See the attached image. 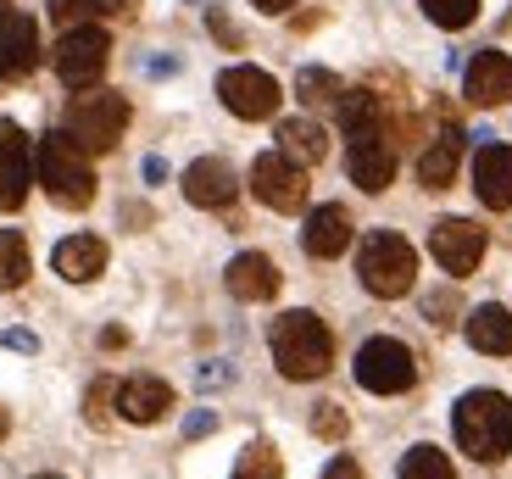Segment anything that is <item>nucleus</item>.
I'll use <instances>...</instances> for the list:
<instances>
[{"mask_svg": "<svg viewBox=\"0 0 512 479\" xmlns=\"http://www.w3.org/2000/svg\"><path fill=\"white\" fill-rule=\"evenodd\" d=\"M295 95H301L307 106H334L340 95H346V84H340L329 67H301V73H295Z\"/></svg>", "mask_w": 512, "mask_h": 479, "instance_id": "25", "label": "nucleus"}, {"mask_svg": "<svg viewBox=\"0 0 512 479\" xmlns=\"http://www.w3.org/2000/svg\"><path fill=\"white\" fill-rule=\"evenodd\" d=\"M218 101L234 117H245V123H262V117L279 112V84H273V73L240 62V67H223L218 73Z\"/></svg>", "mask_w": 512, "mask_h": 479, "instance_id": "9", "label": "nucleus"}, {"mask_svg": "<svg viewBox=\"0 0 512 479\" xmlns=\"http://www.w3.org/2000/svg\"><path fill=\"white\" fill-rule=\"evenodd\" d=\"M134 0H45V12L56 17V23H95V17H123Z\"/></svg>", "mask_w": 512, "mask_h": 479, "instance_id": "24", "label": "nucleus"}, {"mask_svg": "<svg viewBox=\"0 0 512 479\" xmlns=\"http://www.w3.org/2000/svg\"><path fill=\"white\" fill-rule=\"evenodd\" d=\"M312 429L340 441V435H346V413H340V402H318V413H312Z\"/></svg>", "mask_w": 512, "mask_h": 479, "instance_id": "29", "label": "nucleus"}, {"mask_svg": "<svg viewBox=\"0 0 512 479\" xmlns=\"http://www.w3.org/2000/svg\"><path fill=\"white\" fill-rule=\"evenodd\" d=\"M323 479H362V468H357V457H329Z\"/></svg>", "mask_w": 512, "mask_h": 479, "instance_id": "33", "label": "nucleus"}, {"mask_svg": "<svg viewBox=\"0 0 512 479\" xmlns=\"http://www.w3.org/2000/svg\"><path fill=\"white\" fill-rule=\"evenodd\" d=\"M201 385H229V368H218V363L201 368Z\"/></svg>", "mask_w": 512, "mask_h": 479, "instance_id": "38", "label": "nucleus"}, {"mask_svg": "<svg viewBox=\"0 0 512 479\" xmlns=\"http://www.w3.org/2000/svg\"><path fill=\"white\" fill-rule=\"evenodd\" d=\"M39 67V28L28 12L0 0V78H28Z\"/></svg>", "mask_w": 512, "mask_h": 479, "instance_id": "12", "label": "nucleus"}, {"mask_svg": "<svg viewBox=\"0 0 512 479\" xmlns=\"http://www.w3.org/2000/svg\"><path fill=\"white\" fill-rule=\"evenodd\" d=\"M34 262H28V240L17 229H0V290H23Z\"/></svg>", "mask_w": 512, "mask_h": 479, "instance_id": "23", "label": "nucleus"}, {"mask_svg": "<svg viewBox=\"0 0 512 479\" xmlns=\"http://www.w3.org/2000/svg\"><path fill=\"white\" fill-rule=\"evenodd\" d=\"M140 173H145V184H162V179H167V162H162V156H145Z\"/></svg>", "mask_w": 512, "mask_h": 479, "instance_id": "36", "label": "nucleus"}, {"mask_svg": "<svg viewBox=\"0 0 512 479\" xmlns=\"http://www.w3.org/2000/svg\"><path fill=\"white\" fill-rule=\"evenodd\" d=\"M268 351H273V368L284 379H323L334 363V335L318 312L295 307V312H279L268 329Z\"/></svg>", "mask_w": 512, "mask_h": 479, "instance_id": "1", "label": "nucleus"}, {"mask_svg": "<svg viewBox=\"0 0 512 479\" xmlns=\"http://www.w3.org/2000/svg\"><path fill=\"white\" fill-rule=\"evenodd\" d=\"M117 413L128 418V424H156V418L173 407V385L167 379H151V374H134V379H123L117 385Z\"/></svg>", "mask_w": 512, "mask_h": 479, "instance_id": "16", "label": "nucleus"}, {"mask_svg": "<svg viewBox=\"0 0 512 479\" xmlns=\"http://www.w3.org/2000/svg\"><path fill=\"white\" fill-rule=\"evenodd\" d=\"M351 374H357V385L373 390V396H401V390H412V379H418V357H412L401 340L373 335V340H362V346H357Z\"/></svg>", "mask_w": 512, "mask_h": 479, "instance_id": "7", "label": "nucleus"}, {"mask_svg": "<svg viewBox=\"0 0 512 479\" xmlns=\"http://www.w3.org/2000/svg\"><path fill=\"white\" fill-rule=\"evenodd\" d=\"M435 28H468L479 17V0H418Z\"/></svg>", "mask_w": 512, "mask_h": 479, "instance_id": "28", "label": "nucleus"}, {"mask_svg": "<svg viewBox=\"0 0 512 479\" xmlns=\"http://www.w3.org/2000/svg\"><path fill=\"white\" fill-rule=\"evenodd\" d=\"M112 396H117V385H112V379L90 385V407H84V413H90V424H101V418H106V402H112Z\"/></svg>", "mask_w": 512, "mask_h": 479, "instance_id": "30", "label": "nucleus"}, {"mask_svg": "<svg viewBox=\"0 0 512 479\" xmlns=\"http://www.w3.org/2000/svg\"><path fill=\"white\" fill-rule=\"evenodd\" d=\"M474 190L490 212H507L512 207V145L485 140L474 151Z\"/></svg>", "mask_w": 512, "mask_h": 479, "instance_id": "15", "label": "nucleus"}, {"mask_svg": "<svg viewBox=\"0 0 512 479\" xmlns=\"http://www.w3.org/2000/svg\"><path fill=\"white\" fill-rule=\"evenodd\" d=\"M234 195H240V179L223 156H195L184 168V201L190 207H229Z\"/></svg>", "mask_w": 512, "mask_h": 479, "instance_id": "13", "label": "nucleus"}, {"mask_svg": "<svg viewBox=\"0 0 512 479\" xmlns=\"http://www.w3.org/2000/svg\"><path fill=\"white\" fill-rule=\"evenodd\" d=\"M457 162H462V134L446 129L440 140H429V151L418 156V184L423 190H446L457 179Z\"/></svg>", "mask_w": 512, "mask_h": 479, "instance_id": "21", "label": "nucleus"}, {"mask_svg": "<svg viewBox=\"0 0 512 479\" xmlns=\"http://www.w3.org/2000/svg\"><path fill=\"white\" fill-rule=\"evenodd\" d=\"M218 429V413H190L184 418V441H201V435H212Z\"/></svg>", "mask_w": 512, "mask_h": 479, "instance_id": "31", "label": "nucleus"}, {"mask_svg": "<svg viewBox=\"0 0 512 479\" xmlns=\"http://www.w3.org/2000/svg\"><path fill=\"white\" fill-rule=\"evenodd\" d=\"M34 479H62V474H34Z\"/></svg>", "mask_w": 512, "mask_h": 479, "instance_id": "40", "label": "nucleus"}, {"mask_svg": "<svg viewBox=\"0 0 512 479\" xmlns=\"http://www.w3.org/2000/svg\"><path fill=\"white\" fill-rule=\"evenodd\" d=\"M401 479H457V468H451V457L440 446H412L401 457Z\"/></svg>", "mask_w": 512, "mask_h": 479, "instance_id": "26", "label": "nucleus"}, {"mask_svg": "<svg viewBox=\"0 0 512 479\" xmlns=\"http://www.w3.org/2000/svg\"><path fill=\"white\" fill-rule=\"evenodd\" d=\"M223 285L240 301H273L279 296V268H273V257H262V251H240V257L229 262V273H223Z\"/></svg>", "mask_w": 512, "mask_h": 479, "instance_id": "19", "label": "nucleus"}, {"mask_svg": "<svg viewBox=\"0 0 512 479\" xmlns=\"http://www.w3.org/2000/svg\"><path fill=\"white\" fill-rule=\"evenodd\" d=\"M51 268L62 273L67 285H90V279L106 273V240H95V234H67L62 246L51 251Z\"/></svg>", "mask_w": 512, "mask_h": 479, "instance_id": "18", "label": "nucleus"}, {"mask_svg": "<svg viewBox=\"0 0 512 479\" xmlns=\"http://www.w3.org/2000/svg\"><path fill=\"white\" fill-rule=\"evenodd\" d=\"M34 179L45 184L56 207L67 212H84L95 201V168H90V151H78L67 129H51L45 140L34 145Z\"/></svg>", "mask_w": 512, "mask_h": 479, "instance_id": "3", "label": "nucleus"}, {"mask_svg": "<svg viewBox=\"0 0 512 479\" xmlns=\"http://www.w3.org/2000/svg\"><path fill=\"white\" fill-rule=\"evenodd\" d=\"M351 246V218H346V207H312V218L301 223V251L307 257H318V262H329V257H340V251Z\"/></svg>", "mask_w": 512, "mask_h": 479, "instance_id": "17", "label": "nucleus"}, {"mask_svg": "<svg viewBox=\"0 0 512 479\" xmlns=\"http://www.w3.org/2000/svg\"><path fill=\"white\" fill-rule=\"evenodd\" d=\"M62 129L73 134L78 151H90V156L117 151V140L128 129V101L117 90H78L67 117H62Z\"/></svg>", "mask_w": 512, "mask_h": 479, "instance_id": "5", "label": "nucleus"}, {"mask_svg": "<svg viewBox=\"0 0 512 479\" xmlns=\"http://www.w3.org/2000/svg\"><path fill=\"white\" fill-rule=\"evenodd\" d=\"M279 151L295 156V162L307 168V162H323V156H329V134H323L312 117H284L279 123Z\"/></svg>", "mask_w": 512, "mask_h": 479, "instance_id": "22", "label": "nucleus"}, {"mask_svg": "<svg viewBox=\"0 0 512 479\" xmlns=\"http://www.w3.org/2000/svg\"><path fill=\"white\" fill-rule=\"evenodd\" d=\"M462 95L474 106H501L512 95V56L507 51H474V62L462 67Z\"/></svg>", "mask_w": 512, "mask_h": 479, "instance_id": "14", "label": "nucleus"}, {"mask_svg": "<svg viewBox=\"0 0 512 479\" xmlns=\"http://www.w3.org/2000/svg\"><path fill=\"white\" fill-rule=\"evenodd\" d=\"M451 429H457V446L474 463H501V457H512V396L468 390L451 413Z\"/></svg>", "mask_w": 512, "mask_h": 479, "instance_id": "2", "label": "nucleus"}, {"mask_svg": "<svg viewBox=\"0 0 512 479\" xmlns=\"http://www.w3.org/2000/svg\"><path fill=\"white\" fill-rule=\"evenodd\" d=\"M468 346L485 351V357H507L512 351V312L485 301V307L468 312Z\"/></svg>", "mask_w": 512, "mask_h": 479, "instance_id": "20", "label": "nucleus"}, {"mask_svg": "<svg viewBox=\"0 0 512 479\" xmlns=\"http://www.w3.org/2000/svg\"><path fill=\"white\" fill-rule=\"evenodd\" d=\"M251 6H256V12H268V17H284L295 0H251Z\"/></svg>", "mask_w": 512, "mask_h": 479, "instance_id": "37", "label": "nucleus"}, {"mask_svg": "<svg viewBox=\"0 0 512 479\" xmlns=\"http://www.w3.org/2000/svg\"><path fill=\"white\" fill-rule=\"evenodd\" d=\"M145 73H151V78H167V73H179V62H173V56H151V62H145Z\"/></svg>", "mask_w": 512, "mask_h": 479, "instance_id": "35", "label": "nucleus"}, {"mask_svg": "<svg viewBox=\"0 0 512 479\" xmlns=\"http://www.w3.org/2000/svg\"><path fill=\"white\" fill-rule=\"evenodd\" d=\"M251 195L268 212H301L307 207V168L284 151H262L251 162Z\"/></svg>", "mask_w": 512, "mask_h": 479, "instance_id": "8", "label": "nucleus"}, {"mask_svg": "<svg viewBox=\"0 0 512 479\" xmlns=\"http://www.w3.org/2000/svg\"><path fill=\"white\" fill-rule=\"evenodd\" d=\"M357 279L368 296L379 301H396L418 285V251L401 240L396 229H373L362 234V251H357Z\"/></svg>", "mask_w": 512, "mask_h": 479, "instance_id": "4", "label": "nucleus"}, {"mask_svg": "<svg viewBox=\"0 0 512 479\" xmlns=\"http://www.w3.org/2000/svg\"><path fill=\"white\" fill-rule=\"evenodd\" d=\"M106 62H112V34H106L101 23H73L51 51V67L67 90H95Z\"/></svg>", "mask_w": 512, "mask_h": 479, "instance_id": "6", "label": "nucleus"}, {"mask_svg": "<svg viewBox=\"0 0 512 479\" xmlns=\"http://www.w3.org/2000/svg\"><path fill=\"white\" fill-rule=\"evenodd\" d=\"M234 479H284V463L268 441H251L240 452V463H234Z\"/></svg>", "mask_w": 512, "mask_h": 479, "instance_id": "27", "label": "nucleus"}, {"mask_svg": "<svg viewBox=\"0 0 512 479\" xmlns=\"http://www.w3.org/2000/svg\"><path fill=\"white\" fill-rule=\"evenodd\" d=\"M0 346H12V351H23V357H34V351H39V340L28 335V329H6V335H0Z\"/></svg>", "mask_w": 512, "mask_h": 479, "instance_id": "32", "label": "nucleus"}, {"mask_svg": "<svg viewBox=\"0 0 512 479\" xmlns=\"http://www.w3.org/2000/svg\"><path fill=\"white\" fill-rule=\"evenodd\" d=\"M429 251H435V262L451 279H468V273L479 268V257H485V229L468 223V218H440L435 229H429Z\"/></svg>", "mask_w": 512, "mask_h": 479, "instance_id": "10", "label": "nucleus"}, {"mask_svg": "<svg viewBox=\"0 0 512 479\" xmlns=\"http://www.w3.org/2000/svg\"><path fill=\"white\" fill-rule=\"evenodd\" d=\"M6 429H12V418H6V407H0V441H6Z\"/></svg>", "mask_w": 512, "mask_h": 479, "instance_id": "39", "label": "nucleus"}, {"mask_svg": "<svg viewBox=\"0 0 512 479\" xmlns=\"http://www.w3.org/2000/svg\"><path fill=\"white\" fill-rule=\"evenodd\" d=\"M34 184V151L12 117H0V212H17Z\"/></svg>", "mask_w": 512, "mask_h": 479, "instance_id": "11", "label": "nucleus"}, {"mask_svg": "<svg viewBox=\"0 0 512 479\" xmlns=\"http://www.w3.org/2000/svg\"><path fill=\"white\" fill-rule=\"evenodd\" d=\"M206 23H212V34H218L223 45H234V51H240V34H234V23H229V17H223V12H212V17H206Z\"/></svg>", "mask_w": 512, "mask_h": 479, "instance_id": "34", "label": "nucleus"}]
</instances>
